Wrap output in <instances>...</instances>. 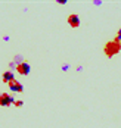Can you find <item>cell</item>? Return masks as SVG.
Instances as JSON below:
<instances>
[{
    "mask_svg": "<svg viewBox=\"0 0 121 128\" xmlns=\"http://www.w3.org/2000/svg\"><path fill=\"white\" fill-rule=\"evenodd\" d=\"M11 104H15V99L11 94H8V93H2V94H0V106L9 108Z\"/></svg>",
    "mask_w": 121,
    "mask_h": 128,
    "instance_id": "2",
    "label": "cell"
},
{
    "mask_svg": "<svg viewBox=\"0 0 121 128\" xmlns=\"http://www.w3.org/2000/svg\"><path fill=\"white\" fill-rule=\"evenodd\" d=\"M68 24H69V25L72 26V28H77V26H80V16H78V15H75V13H72V15H69V16H68Z\"/></svg>",
    "mask_w": 121,
    "mask_h": 128,
    "instance_id": "4",
    "label": "cell"
},
{
    "mask_svg": "<svg viewBox=\"0 0 121 128\" xmlns=\"http://www.w3.org/2000/svg\"><path fill=\"white\" fill-rule=\"evenodd\" d=\"M3 82H6V84H9L11 81H14L15 80V75H14V72L12 71H6L5 74H3Z\"/></svg>",
    "mask_w": 121,
    "mask_h": 128,
    "instance_id": "6",
    "label": "cell"
},
{
    "mask_svg": "<svg viewBox=\"0 0 121 128\" xmlns=\"http://www.w3.org/2000/svg\"><path fill=\"white\" fill-rule=\"evenodd\" d=\"M16 71H18L21 75H28V74H30V71H31L30 64H28L27 60H24V62L18 64V65H16Z\"/></svg>",
    "mask_w": 121,
    "mask_h": 128,
    "instance_id": "3",
    "label": "cell"
},
{
    "mask_svg": "<svg viewBox=\"0 0 121 128\" xmlns=\"http://www.w3.org/2000/svg\"><path fill=\"white\" fill-rule=\"evenodd\" d=\"M9 88L12 90V91H16V93H22V91H24L22 84H21V82H18L16 80H14V81H11V82H9Z\"/></svg>",
    "mask_w": 121,
    "mask_h": 128,
    "instance_id": "5",
    "label": "cell"
},
{
    "mask_svg": "<svg viewBox=\"0 0 121 128\" xmlns=\"http://www.w3.org/2000/svg\"><path fill=\"white\" fill-rule=\"evenodd\" d=\"M121 50V46L115 41V40H111V41H108L106 44H105V47H103V52H105V54H106L108 58H112V56H115L118 52Z\"/></svg>",
    "mask_w": 121,
    "mask_h": 128,
    "instance_id": "1",
    "label": "cell"
},
{
    "mask_svg": "<svg viewBox=\"0 0 121 128\" xmlns=\"http://www.w3.org/2000/svg\"><path fill=\"white\" fill-rule=\"evenodd\" d=\"M22 104H24V102H21V100H16V102H15V106H18V108L22 106Z\"/></svg>",
    "mask_w": 121,
    "mask_h": 128,
    "instance_id": "8",
    "label": "cell"
},
{
    "mask_svg": "<svg viewBox=\"0 0 121 128\" xmlns=\"http://www.w3.org/2000/svg\"><path fill=\"white\" fill-rule=\"evenodd\" d=\"M58 3H61V4H64V3H67V0H56Z\"/></svg>",
    "mask_w": 121,
    "mask_h": 128,
    "instance_id": "9",
    "label": "cell"
},
{
    "mask_svg": "<svg viewBox=\"0 0 121 128\" xmlns=\"http://www.w3.org/2000/svg\"><path fill=\"white\" fill-rule=\"evenodd\" d=\"M114 40H115V41L121 46V28L118 30V32H117V36H115V38H114Z\"/></svg>",
    "mask_w": 121,
    "mask_h": 128,
    "instance_id": "7",
    "label": "cell"
}]
</instances>
